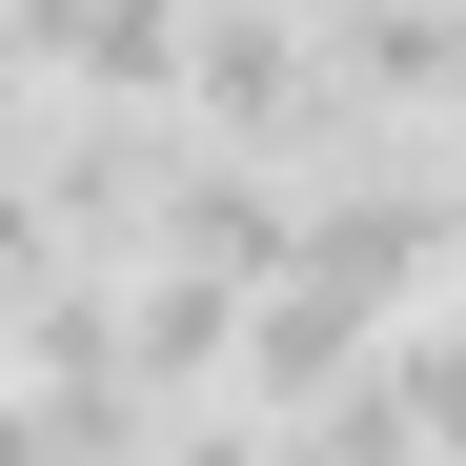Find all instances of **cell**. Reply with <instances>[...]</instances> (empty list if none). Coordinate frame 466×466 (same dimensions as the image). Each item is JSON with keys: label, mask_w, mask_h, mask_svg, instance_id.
I'll return each mask as SVG.
<instances>
[{"label": "cell", "mask_w": 466, "mask_h": 466, "mask_svg": "<svg viewBox=\"0 0 466 466\" xmlns=\"http://www.w3.org/2000/svg\"><path fill=\"white\" fill-rule=\"evenodd\" d=\"M385 406L426 426V466H466V304H426V325L385 345Z\"/></svg>", "instance_id": "cell-4"}, {"label": "cell", "mask_w": 466, "mask_h": 466, "mask_svg": "<svg viewBox=\"0 0 466 466\" xmlns=\"http://www.w3.org/2000/svg\"><path fill=\"white\" fill-rule=\"evenodd\" d=\"M142 264H183V284H284L304 264V183L284 163H223V142H163V203H142Z\"/></svg>", "instance_id": "cell-2"}, {"label": "cell", "mask_w": 466, "mask_h": 466, "mask_svg": "<svg viewBox=\"0 0 466 466\" xmlns=\"http://www.w3.org/2000/svg\"><path fill=\"white\" fill-rule=\"evenodd\" d=\"M41 61V102H82V122H183L203 82V0H0Z\"/></svg>", "instance_id": "cell-1"}, {"label": "cell", "mask_w": 466, "mask_h": 466, "mask_svg": "<svg viewBox=\"0 0 466 466\" xmlns=\"http://www.w3.org/2000/svg\"><path fill=\"white\" fill-rule=\"evenodd\" d=\"M41 122V61H21V21H0V142H21Z\"/></svg>", "instance_id": "cell-5"}, {"label": "cell", "mask_w": 466, "mask_h": 466, "mask_svg": "<svg viewBox=\"0 0 466 466\" xmlns=\"http://www.w3.org/2000/svg\"><path fill=\"white\" fill-rule=\"evenodd\" d=\"M385 345H406V325H365L345 284H264V325H244V385H223V406L304 426V406H345V385H385Z\"/></svg>", "instance_id": "cell-3"}, {"label": "cell", "mask_w": 466, "mask_h": 466, "mask_svg": "<svg viewBox=\"0 0 466 466\" xmlns=\"http://www.w3.org/2000/svg\"><path fill=\"white\" fill-rule=\"evenodd\" d=\"M0 406H21V345H0Z\"/></svg>", "instance_id": "cell-6"}, {"label": "cell", "mask_w": 466, "mask_h": 466, "mask_svg": "<svg viewBox=\"0 0 466 466\" xmlns=\"http://www.w3.org/2000/svg\"><path fill=\"white\" fill-rule=\"evenodd\" d=\"M446 183H466V122H446Z\"/></svg>", "instance_id": "cell-7"}]
</instances>
